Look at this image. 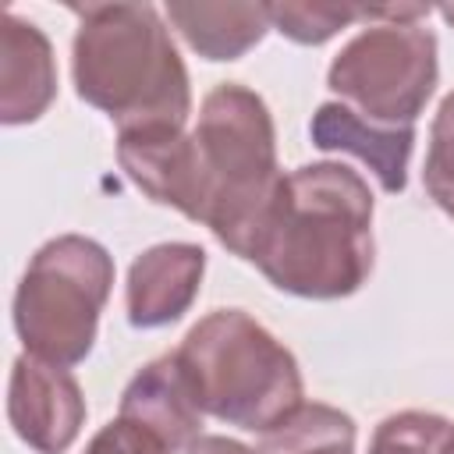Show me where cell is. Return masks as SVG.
Returning <instances> with one entry per match:
<instances>
[{"instance_id":"obj_1","label":"cell","mask_w":454,"mask_h":454,"mask_svg":"<svg viewBox=\"0 0 454 454\" xmlns=\"http://www.w3.org/2000/svg\"><path fill=\"white\" fill-rule=\"evenodd\" d=\"M248 262L294 298L355 294L376 262L372 192L362 174L330 160L284 174Z\"/></svg>"},{"instance_id":"obj_2","label":"cell","mask_w":454,"mask_h":454,"mask_svg":"<svg viewBox=\"0 0 454 454\" xmlns=\"http://www.w3.org/2000/svg\"><path fill=\"white\" fill-rule=\"evenodd\" d=\"M78 32L71 78L78 99L103 110L117 131L184 128L192 114L188 67L153 4H71Z\"/></svg>"},{"instance_id":"obj_3","label":"cell","mask_w":454,"mask_h":454,"mask_svg":"<svg viewBox=\"0 0 454 454\" xmlns=\"http://www.w3.org/2000/svg\"><path fill=\"white\" fill-rule=\"evenodd\" d=\"M195 404L245 433H266L305 401L294 355L248 312L216 309L202 316L174 351Z\"/></svg>"},{"instance_id":"obj_4","label":"cell","mask_w":454,"mask_h":454,"mask_svg":"<svg viewBox=\"0 0 454 454\" xmlns=\"http://www.w3.org/2000/svg\"><path fill=\"white\" fill-rule=\"evenodd\" d=\"M192 138L206 181L202 223L231 255L248 262L284 181L270 106L252 89L223 82L202 99Z\"/></svg>"},{"instance_id":"obj_5","label":"cell","mask_w":454,"mask_h":454,"mask_svg":"<svg viewBox=\"0 0 454 454\" xmlns=\"http://www.w3.org/2000/svg\"><path fill=\"white\" fill-rule=\"evenodd\" d=\"M114 287V255L85 238L60 234L35 248L14 291V333L25 355L71 369L89 358L99 312Z\"/></svg>"},{"instance_id":"obj_6","label":"cell","mask_w":454,"mask_h":454,"mask_svg":"<svg viewBox=\"0 0 454 454\" xmlns=\"http://www.w3.org/2000/svg\"><path fill=\"white\" fill-rule=\"evenodd\" d=\"M436 78V35L422 25H365L326 71L330 92L383 128H415Z\"/></svg>"},{"instance_id":"obj_7","label":"cell","mask_w":454,"mask_h":454,"mask_svg":"<svg viewBox=\"0 0 454 454\" xmlns=\"http://www.w3.org/2000/svg\"><path fill=\"white\" fill-rule=\"evenodd\" d=\"M7 422L35 454H64L85 426V397L78 380L43 358H14L7 383Z\"/></svg>"},{"instance_id":"obj_8","label":"cell","mask_w":454,"mask_h":454,"mask_svg":"<svg viewBox=\"0 0 454 454\" xmlns=\"http://www.w3.org/2000/svg\"><path fill=\"white\" fill-rule=\"evenodd\" d=\"M117 163L145 199L170 206L195 223L206 220L202 163L195 138L184 128L117 131Z\"/></svg>"},{"instance_id":"obj_9","label":"cell","mask_w":454,"mask_h":454,"mask_svg":"<svg viewBox=\"0 0 454 454\" xmlns=\"http://www.w3.org/2000/svg\"><path fill=\"white\" fill-rule=\"evenodd\" d=\"M206 273V252L192 241H163L145 248L124 284L128 323L135 330H160L177 323L199 298Z\"/></svg>"},{"instance_id":"obj_10","label":"cell","mask_w":454,"mask_h":454,"mask_svg":"<svg viewBox=\"0 0 454 454\" xmlns=\"http://www.w3.org/2000/svg\"><path fill=\"white\" fill-rule=\"evenodd\" d=\"M309 138L323 153H348L365 163L387 195L404 192L408 160L415 149V128H383L355 114L348 103H319L309 121Z\"/></svg>"},{"instance_id":"obj_11","label":"cell","mask_w":454,"mask_h":454,"mask_svg":"<svg viewBox=\"0 0 454 454\" xmlns=\"http://www.w3.org/2000/svg\"><path fill=\"white\" fill-rule=\"evenodd\" d=\"M57 96L50 39L14 11L0 18V121L7 128L39 121Z\"/></svg>"},{"instance_id":"obj_12","label":"cell","mask_w":454,"mask_h":454,"mask_svg":"<svg viewBox=\"0 0 454 454\" xmlns=\"http://www.w3.org/2000/svg\"><path fill=\"white\" fill-rule=\"evenodd\" d=\"M117 415L156 433L170 447V454L184 450L195 436H202V408L195 404L192 383L174 355L153 358L145 369L131 376V383L121 394Z\"/></svg>"},{"instance_id":"obj_13","label":"cell","mask_w":454,"mask_h":454,"mask_svg":"<svg viewBox=\"0 0 454 454\" xmlns=\"http://www.w3.org/2000/svg\"><path fill=\"white\" fill-rule=\"evenodd\" d=\"M170 28L206 60H238L252 46L262 43L270 32L266 4L248 0H227V4H206V0H174L163 7Z\"/></svg>"},{"instance_id":"obj_14","label":"cell","mask_w":454,"mask_h":454,"mask_svg":"<svg viewBox=\"0 0 454 454\" xmlns=\"http://www.w3.org/2000/svg\"><path fill=\"white\" fill-rule=\"evenodd\" d=\"M355 419L333 404L301 401L259 436V454H355Z\"/></svg>"},{"instance_id":"obj_15","label":"cell","mask_w":454,"mask_h":454,"mask_svg":"<svg viewBox=\"0 0 454 454\" xmlns=\"http://www.w3.org/2000/svg\"><path fill=\"white\" fill-rule=\"evenodd\" d=\"M450 429L436 411H394L372 429L369 454H443Z\"/></svg>"},{"instance_id":"obj_16","label":"cell","mask_w":454,"mask_h":454,"mask_svg":"<svg viewBox=\"0 0 454 454\" xmlns=\"http://www.w3.org/2000/svg\"><path fill=\"white\" fill-rule=\"evenodd\" d=\"M270 14V28H277L280 35H287L298 46H319L326 39H333L340 28H348L351 21H358V7L355 4H266Z\"/></svg>"},{"instance_id":"obj_17","label":"cell","mask_w":454,"mask_h":454,"mask_svg":"<svg viewBox=\"0 0 454 454\" xmlns=\"http://www.w3.org/2000/svg\"><path fill=\"white\" fill-rule=\"evenodd\" d=\"M422 184H426L429 199L454 220V92H447L436 106V117L429 128Z\"/></svg>"},{"instance_id":"obj_18","label":"cell","mask_w":454,"mask_h":454,"mask_svg":"<svg viewBox=\"0 0 454 454\" xmlns=\"http://www.w3.org/2000/svg\"><path fill=\"white\" fill-rule=\"evenodd\" d=\"M85 454H170V447L145 426L117 415L85 443Z\"/></svg>"},{"instance_id":"obj_19","label":"cell","mask_w":454,"mask_h":454,"mask_svg":"<svg viewBox=\"0 0 454 454\" xmlns=\"http://www.w3.org/2000/svg\"><path fill=\"white\" fill-rule=\"evenodd\" d=\"M184 454H259V450H255V447H245V443H238V440H231V436L202 433V436H195V440L184 447Z\"/></svg>"},{"instance_id":"obj_20","label":"cell","mask_w":454,"mask_h":454,"mask_svg":"<svg viewBox=\"0 0 454 454\" xmlns=\"http://www.w3.org/2000/svg\"><path fill=\"white\" fill-rule=\"evenodd\" d=\"M436 11H440V18H443V21L454 28V4H443V7H436Z\"/></svg>"},{"instance_id":"obj_21","label":"cell","mask_w":454,"mask_h":454,"mask_svg":"<svg viewBox=\"0 0 454 454\" xmlns=\"http://www.w3.org/2000/svg\"><path fill=\"white\" fill-rule=\"evenodd\" d=\"M443 454H454V429H450V436H447V443H443Z\"/></svg>"}]
</instances>
